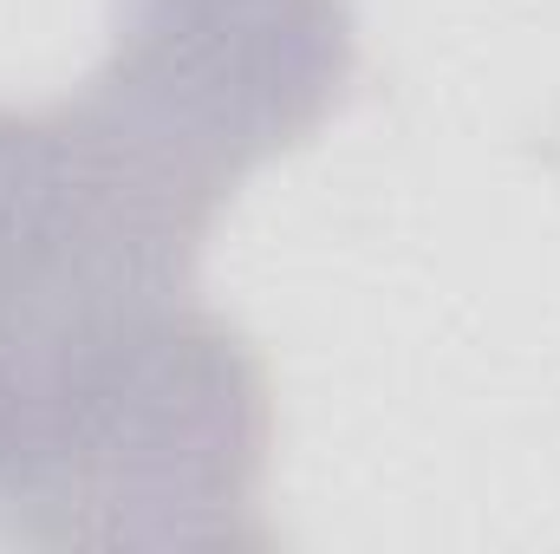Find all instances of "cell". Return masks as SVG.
I'll return each instance as SVG.
<instances>
[{"label": "cell", "instance_id": "cell-1", "mask_svg": "<svg viewBox=\"0 0 560 554\" xmlns=\"http://www.w3.org/2000/svg\"><path fill=\"white\" fill-rule=\"evenodd\" d=\"M268 379L189 293L79 339L20 405L0 450V535L46 549L261 542Z\"/></svg>", "mask_w": 560, "mask_h": 554}, {"label": "cell", "instance_id": "cell-2", "mask_svg": "<svg viewBox=\"0 0 560 554\" xmlns=\"http://www.w3.org/2000/svg\"><path fill=\"white\" fill-rule=\"evenodd\" d=\"M352 79L346 0H118L79 112L202 216Z\"/></svg>", "mask_w": 560, "mask_h": 554}]
</instances>
